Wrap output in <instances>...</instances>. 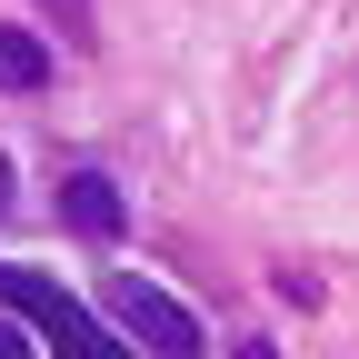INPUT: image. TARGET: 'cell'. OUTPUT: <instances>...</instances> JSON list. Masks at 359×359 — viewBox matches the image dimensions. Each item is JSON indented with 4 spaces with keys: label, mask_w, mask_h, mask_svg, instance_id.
Instances as JSON below:
<instances>
[{
    "label": "cell",
    "mask_w": 359,
    "mask_h": 359,
    "mask_svg": "<svg viewBox=\"0 0 359 359\" xmlns=\"http://www.w3.org/2000/svg\"><path fill=\"white\" fill-rule=\"evenodd\" d=\"M0 200H11V160H0Z\"/></svg>",
    "instance_id": "52a82bcc"
},
{
    "label": "cell",
    "mask_w": 359,
    "mask_h": 359,
    "mask_svg": "<svg viewBox=\"0 0 359 359\" xmlns=\"http://www.w3.org/2000/svg\"><path fill=\"white\" fill-rule=\"evenodd\" d=\"M0 90H50V40L0 20Z\"/></svg>",
    "instance_id": "277c9868"
},
{
    "label": "cell",
    "mask_w": 359,
    "mask_h": 359,
    "mask_svg": "<svg viewBox=\"0 0 359 359\" xmlns=\"http://www.w3.org/2000/svg\"><path fill=\"white\" fill-rule=\"evenodd\" d=\"M0 309L40 320V339H50L60 359H130V339H110V330L60 290V280H40V269H20V259H0Z\"/></svg>",
    "instance_id": "6da1fadb"
},
{
    "label": "cell",
    "mask_w": 359,
    "mask_h": 359,
    "mask_svg": "<svg viewBox=\"0 0 359 359\" xmlns=\"http://www.w3.org/2000/svg\"><path fill=\"white\" fill-rule=\"evenodd\" d=\"M0 359H30V339H20V330H11V320H0Z\"/></svg>",
    "instance_id": "5b68a950"
},
{
    "label": "cell",
    "mask_w": 359,
    "mask_h": 359,
    "mask_svg": "<svg viewBox=\"0 0 359 359\" xmlns=\"http://www.w3.org/2000/svg\"><path fill=\"white\" fill-rule=\"evenodd\" d=\"M240 359H280V349H269V339H250V349H240Z\"/></svg>",
    "instance_id": "8992f818"
},
{
    "label": "cell",
    "mask_w": 359,
    "mask_h": 359,
    "mask_svg": "<svg viewBox=\"0 0 359 359\" xmlns=\"http://www.w3.org/2000/svg\"><path fill=\"white\" fill-rule=\"evenodd\" d=\"M60 210H70V230H80V240H120V230H130V210H120V190H110L100 170H70Z\"/></svg>",
    "instance_id": "3957f363"
},
{
    "label": "cell",
    "mask_w": 359,
    "mask_h": 359,
    "mask_svg": "<svg viewBox=\"0 0 359 359\" xmlns=\"http://www.w3.org/2000/svg\"><path fill=\"white\" fill-rule=\"evenodd\" d=\"M100 309H110V320L140 339V349H160V359H200V349H210V339H200V320H190L170 290H150V280H110V290H100Z\"/></svg>",
    "instance_id": "7a4b0ae2"
}]
</instances>
